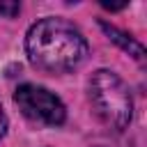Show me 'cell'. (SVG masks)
<instances>
[{
    "mask_svg": "<svg viewBox=\"0 0 147 147\" xmlns=\"http://www.w3.org/2000/svg\"><path fill=\"white\" fill-rule=\"evenodd\" d=\"M101 7H106V9H124L126 7V2H101Z\"/></svg>",
    "mask_w": 147,
    "mask_h": 147,
    "instance_id": "cell-7",
    "label": "cell"
},
{
    "mask_svg": "<svg viewBox=\"0 0 147 147\" xmlns=\"http://www.w3.org/2000/svg\"><path fill=\"white\" fill-rule=\"evenodd\" d=\"M14 101L28 119L46 124V126H60L67 117L64 103L51 90L41 85H32V83L18 85L14 92Z\"/></svg>",
    "mask_w": 147,
    "mask_h": 147,
    "instance_id": "cell-3",
    "label": "cell"
},
{
    "mask_svg": "<svg viewBox=\"0 0 147 147\" xmlns=\"http://www.w3.org/2000/svg\"><path fill=\"white\" fill-rule=\"evenodd\" d=\"M21 11V7H18V2H0V14H5V16H16Z\"/></svg>",
    "mask_w": 147,
    "mask_h": 147,
    "instance_id": "cell-5",
    "label": "cell"
},
{
    "mask_svg": "<svg viewBox=\"0 0 147 147\" xmlns=\"http://www.w3.org/2000/svg\"><path fill=\"white\" fill-rule=\"evenodd\" d=\"M90 101L94 106V113L108 126L117 131L129 126L133 117V101H131L126 83L117 74L108 69L94 71L90 80Z\"/></svg>",
    "mask_w": 147,
    "mask_h": 147,
    "instance_id": "cell-2",
    "label": "cell"
},
{
    "mask_svg": "<svg viewBox=\"0 0 147 147\" xmlns=\"http://www.w3.org/2000/svg\"><path fill=\"white\" fill-rule=\"evenodd\" d=\"M99 25H101V30H103V32L110 37V41H115V44H117L122 51H126L129 55H133L138 62H142V60H145V48H142V44H138V41H136L131 34H126V32L117 30L115 25H108L106 21H101Z\"/></svg>",
    "mask_w": 147,
    "mask_h": 147,
    "instance_id": "cell-4",
    "label": "cell"
},
{
    "mask_svg": "<svg viewBox=\"0 0 147 147\" xmlns=\"http://www.w3.org/2000/svg\"><path fill=\"white\" fill-rule=\"evenodd\" d=\"M25 51L30 62L44 71H71L87 57V41L78 28L64 18H41L25 37Z\"/></svg>",
    "mask_w": 147,
    "mask_h": 147,
    "instance_id": "cell-1",
    "label": "cell"
},
{
    "mask_svg": "<svg viewBox=\"0 0 147 147\" xmlns=\"http://www.w3.org/2000/svg\"><path fill=\"white\" fill-rule=\"evenodd\" d=\"M5 131H7V115H5V110L0 106V138L5 136Z\"/></svg>",
    "mask_w": 147,
    "mask_h": 147,
    "instance_id": "cell-6",
    "label": "cell"
}]
</instances>
